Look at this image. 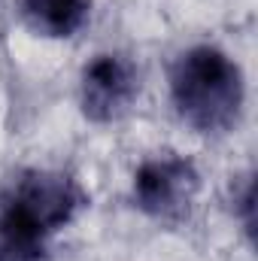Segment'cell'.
I'll list each match as a JSON object with an SVG mask.
<instances>
[{"instance_id":"obj_1","label":"cell","mask_w":258,"mask_h":261,"mask_svg":"<svg viewBox=\"0 0 258 261\" xmlns=\"http://www.w3.org/2000/svg\"><path fill=\"white\" fill-rule=\"evenodd\" d=\"M82 203L79 186L58 170H18L0 189V243L46 258V240Z\"/></svg>"},{"instance_id":"obj_2","label":"cell","mask_w":258,"mask_h":261,"mask_svg":"<svg viewBox=\"0 0 258 261\" xmlns=\"http://www.w3.org/2000/svg\"><path fill=\"white\" fill-rule=\"evenodd\" d=\"M243 73L216 46H192L170 67V97L186 125L200 134H222L240 122Z\"/></svg>"},{"instance_id":"obj_3","label":"cell","mask_w":258,"mask_h":261,"mask_svg":"<svg viewBox=\"0 0 258 261\" xmlns=\"http://www.w3.org/2000/svg\"><path fill=\"white\" fill-rule=\"evenodd\" d=\"M197 189V167L179 155L149 158L134 173V203L146 216L161 222H179L183 216H189Z\"/></svg>"},{"instance_id":"obj_4","label":"cell","mask_w":258,"mask_h":261,"mask_svg":"<svg viewBox=\"0 0 258 261\" xmlns=\"http://www.w3.org/2000/svg\"><path fill=\"white\" fill-rule=\"evenodd\" d=\"M140 91L137 67L122 55H94L82 67L79 79V103L85 119L113 122L131 107Z\"/></svg>"},{"instance_id":"obj_5","label":"cell","mask_w":258,"mask_h":261,"mask_svg":"<svg viewBox=\"0 0 258 261\" xmlns=\"http://www.w3.org/2000/svg\"><path fill=\"white\" fill-rule=\"evenodd\" d=\"M21 12L43 37H73L85 24L91 0H21Z\"/></svg>"},{"instance_id":"obj_6","label":"cell","mask_w":258,"mask_h":261,"mask_svg":"<svg viewBox=\"0 0 258 261\" xmlns=\"http://www.w3.org/2000/svg\"><path fill=\"white\" fill-rule=\"evenodd\" d=\"M234 213L240 216L246 234H252V231H255V186H252L249 176L243 179L240 192H234Z\"/></svg>"}]
</instances>
